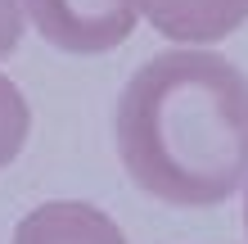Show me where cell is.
I'll use <instances>...</instances> for the list:
<instances>
[{
  "instance_id": "obj_1",
  "label": "cell",
  "mask_w": 248,
  "mask_h": 244,
  "mask_svg": "<svg viewBox=\"0 0 248 244\" xmlns=\"http://www.w3.org/2000/svg\"><path fill=\"white\" fill-rule=\"evenodd\" d=\"M118 159L171 208H217L248 177V77L208 50H167L118 95Z\"/></svg>"
},
{
  "instance_id": "obj_7",
  "label": "cell",
  "mask_w": 248,
  "mask_h": 244,
  "mask_svg": "<svg viewBox=\"0 0 248 244\" xmlns=\"http://www.w3.org/2000/svg\"><path fill=\"white\" fill-rule=\"evenodd\" d=\"M244 226H248V177H244Z\"/></svg>"
},
{
  "instance_id": "obj_5",
  "label": "cell",
  "mask_w": 248,
  "mask_h": 244,
  "mask_svg": "<svg viewBox=\"0 0 248 244\" xmlns=\"http://www.w3.org/2000/svg\"><path fill=\"white\" fill-rule=\"evenodd\" d=\"M27 131H32V109H27L23 91L0 73V167H9L23 154Z\"/></svg>"
},
{
  "instance_id": "obj_4",
  "label": "cell",
  "mask_w": 248,
  "mask_h": 244,
  "mask_svg": "<svg viewBox=\"0 0 248 244\" xmlns=\"http://www.w3.org/2000/svg\"><path fill=\"white\" fill-rule=\"evenodd\" d=\"M140 14L171 41L208 46L248 23V0H140Z\"/></svg>"
},
{
  "instance_id": "obj_2",
  "label": "cell",
  "mask_w": 248,
  "mask_h": 244,
  "mask_svg": "<svg viewBox=\"0 0 248 244\" xmlns=\"http://www.w3.org/2000/svg\"><path fill=\"white\" fill-rule=\"evenodd\" d=\"M36 32L63 54H104L136 32L140 0H23Z\"/></svg>"
},
{
  "instance_id": "obj_6",
  "label": "cell",
  "mask_w": 248,
  "mask_h": 244,
  "mask_svg": "<svg viewBox=\"0 0 248 244\" xmlns=\"http://www.w3.org/2000/svg\"><path fill=\"white\" fill-rule=\"evenodd\" d=\"M23 36V0H0V59L14 54Z\"/></svg>"
},
{
  "instance_id": "obj_3",
  "label": "cell",
  "mask_w": 248,
  "mask_h": 244,
  "mask_svg": "<svg viewBox=\"0 0 248 244\" xmlns=\"http://www.w3.org/2000/svg\"><path fill=\"white\" fill-rule=\"evenodd\" d=\"M14 244H126L118 222L95 204L77 199H54V204L32 208L14 231Z\"/></svg>"
}]
</instances>
